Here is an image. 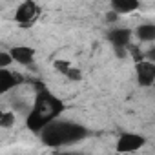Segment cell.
Returning a JSON list of instances; mask_svg holds the SVG:
<instances>
[{
  "label": "cell",
  "instance_id": "cell-1",
  "mask_svg": "<svg viewBox=\"0 0 155 155\" xmlns=\"http://www.w3.org/2000/svg\"><path fill=\"white\" fill-rule=\"evenodd\" d=\"M64 110H66V104L57 95L40 88V91L37 93V99L26 117V126L33 133H40L46 126L55 122L57 117H60L64 113Z\"/></svg>",
  "mask_w": 155,
  "mask_h": 155
},
{
  "label": "cell",
  "instance_id": "cell-2",
  "mask_svg": "<svg viewBox=\"0 0 155 155\" xmlns=\"http://www.w3.org/2000/svg\"><path fill=\"white\" fill-rule=\"evenodd\" d=\"M88 135V130L82 124L71 120H55L40 131V140L49 148H60L75 144Z\"/></svg>",
  "mask_w": 155,
  "mask_h": 155
},
{
  "label": "cell",
  "instance_id": "cell-3",
  "mask_svg": "<svg viewBox=\"0 0 155 155\" xmlns=\"http://www.w3.org/2000/svg\"><path fill=\"white\" fill-rule=\"evenodd\" d=\"M38 15H40L38 4H35V2H31V0H28V2H22V4L17 8L15 20H17L20 26L28 28V26H31V24L38 18Z\"/></svg>",
  "mask_w": 155,
  "mask_h": 155
},
{
  "label": "cell",
  "instance_id": "cell-4",
  "mask_svg": "<svg viewBox=\"0 0 155 155\" xmlns=\"http://www.w3.org/2000/svg\"><path fill=\"white\" fill-rule=\"evenodd\" d=\"M108 38H110V42L113 44L117 55H119V57H126L128 46L131 44V42H130V40H131V31L126 29V28H115V29H111V31L108 33Z\"/></svg>",
  "mask_w": 155,
  "mask_h": 155
},
{
  "label": "cell",
  "instance_id": "cell-5",
  "mask_svg": "<svg viewBox=\"0 0 155 155\" xmlns=\"http://www.w3.org/2000/svg\"><path fill=\"white\" fill-rule=\"evenodd\" d=\"M146 144V139L137 133H122L117 140V151L119 153H131L140 150Z\"/></svg>",
  "mask_w": 155,
  "mask_h": 155
},
{
  "label": "cell",
  "instance_id": "cell-6",
  "mask_svg": "<svg viewBox=\"0 0 155 155\" xmlns=\"http://www.w3.org/2000/svg\"><path fill=\"white\" fill-rule=\"evenodd\" d=\"M135 73H137V82L142 88H150L155 82V64L151 60H142L135 64Z\"/></svg>",
  "mask_w": 155,
  "mask_h": 155
},
{
  "label": "cell",
  "instance_id": "cell-7",
  "mask_svg": "<svg viewBox=\"0 0 155 155\" xmlns=\"http://www.w3.org/2000/svg\"><path fill=\"white\" fill-rule=\"evenodd\" d=\"M8 53H9L11 60L20 66H31L35 62V49L29 46H13Z\"/></svg>",
  "mask_w": 155,
  "mask_h": 155
},
{
  "label": "cell",
  "instance_id": "cell-8",
  "mask_svg": "<svg viewBox=\"0 0 155 155\" xmlns=\"http://www.w3.org/2000/svg\"><path fill=\"white\" fill-rule=\"evenodd\" d=\"M22 79L15 73V71H9V69H0V95L13 90L17 84H20Z\"/></svg>",
  "mask_w": 155,
  "mask_h": 155
},
{
  "label": "cell",
  "instance_id": "cell-9",
  "mask_svg": "<svg viewBox=\"0 0 155 155\" xmlns=\"http://www.w3.org/2000/svg\"><path fill=\"white\" fill-rule=\"evenodd\" d=\"M139 2L137 0H113L111 2V9L117 13V15H128V13H131V11H135V9H139Z\"/></svg>",
  "mask_w": 155,
  "mask_h": 155
},
{
  "label": "cell",
  "instance_id": "cell-10",
  "mask_svg": "<svg viewBox=\"0 0 155 155\" xmlns=\"http://www.w3.org/2000/svg\"><path fill=\"white\" fill-rule=\"evenodd\" d=\"M135 35L142 42H153L155 40V26L153 24H140L135 29Z\"/></svg>",
  "mask_w": 155,
  "mask_h": 155
},
{
  "label": "cell",
  "instance_id": "cell-11",
  "mask_svg": "<svg viewBox=\"0 0 155 155\" xmlns=\"http://www.w3.org/2000/svg\"><path fill=\"white\" fill-rule=\"evenodd\" d=\"M128 51L131 53V57H133L135 64H139V62L146 60V55H144V51H142L139 46H135V44H130V46H128Z\"/></svg>",
  "mask_w": 155,
  "mask_h": 155
},
{
  "label": "cell",
  "instance_id": "cell-12",
  "mask_svg": "<svg viewBox=\"0 0 155 155\" xmlns=\"http://www.w3.org/2000/svg\"><path fill=\"white\" fill-rule=\"evenodd\" d=\"M15 120H17V117L13 111H4V117L0 120V128H13Z\"/></svg>",
  "mask_w": 155,
  "mask_h": 155
},
{
  "label": "cell",
  "instance_id": "cell-13",
  "mask_svg": "<svg viewBox=\"0 0 155 155\" xmlns=\"http://www.w3.org/2000/svg\"><path fill=\"white\" fill-rule=\"evenodd\" d=\"M53 68L58 71V73H62V75H66V71L71 68V64L68 62V60H62V58H57L55 62H53Z\"/></svg>",
  "mask_w": 155,
  "mask_h": 155
},
{
  "label": "cell",
  "instance_id": "cell-14",
  "mask_svg": "<svg viewBox=\"0 0 155 155\" xmlns=\"http://www.w3.org/2000/svg\"><path fill=\"white\" fill-rule=\"evenodd\" d=\"M64 77H68L69 81H81V79H82V73H81V69H77V68H73V66H71V68L66 71V75H64Z\"/></svg>",
  "mask_w": 155,
  "mask_h": 155
},
{
  "label": "cell",
  "instance_id": "cell-15",
  "mask_svg": "<svg viewBox=\"0 0 155 155\" xmlns=\"http://www.w3.org/2000/svg\"><path fill=\"white\" fill-rule=\"evenodd\" d=\"M11 62L13 60H11V57H9L8 51H0V69H8Z\"/></svg>",
  "mask_w": 155,
  "mask_h": 155
},
{
  "label": "cell",
  "instance_id": "cell-16",
  "mask_svg": "<svg viewBox=\"0 0 155 155\" xmlns=\"http://www.w3.org/2000/svg\"><path fill=\"white\" fill-rule=\"evenodd\" d=\"M117 18H119V15H117L115 11H110V13L106 15V20H108V22H115Z\"/></svg>",
  "mask_w": 155,
  "mask_h": 155
},
{
  "label": "cell",
  "instance_id": "cell-17",
  "mask_svg": "<svg viewBox=\"0 0 155 155\" xmlns=\"http://www.w3.org/2000/svg\"><path fill=\"white\" fill-rule=\"evenodd\" d=\"M55 155H82V153H77V151H60V153H55Z\"/></svg>",
  "mask_w": 155,
  "mask_h": 155
},
{
  "label": "cell",
  "instance_id": "cell-18",
  "mask_svg": "<svg viewBox=\"0 0 155 155\" xmlns=\"http://www.w3.org/2000/svg\"><path fill=\"white\" fill-rule=\"evenodd\" d=\"M2 117H4V111H2V110H0V120H2Z\"/></svg>",
  "mask_w": 155,
  "mask_h": 155
}]
</instances>
